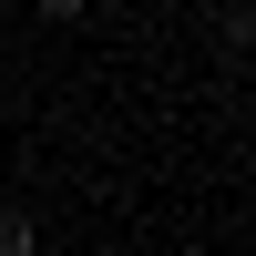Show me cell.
<instances>
[{"instance_id": "1", "label": "cell", "mask_w": 256, "mask_h": 256, "mask_svg": "<svg viewBox=\"0 0 256 256\" xmlns=\"http://www.w3.org/2000/svg\"><path fill=\"white\" fill-rule=\"evenodd\" d=\"M31 246V216H0V256H20Z\"/></svg>"}, {"instance_id": "2", "label": "cell", "mask_w": 256, "mask_h": 256, "mask_svg": "<svg viewBox=\"0 0 256 256\" xmlns=\"http://www.w3.org/2000/svg\"><path fill=\"white\" fill-rule=\"evenodd\" d=\"M41 10H52V20H72V10H92V0H41Z\"/></svg>"}]
</instances>
